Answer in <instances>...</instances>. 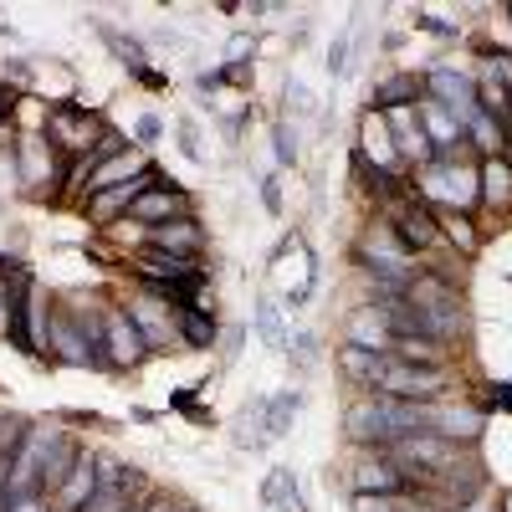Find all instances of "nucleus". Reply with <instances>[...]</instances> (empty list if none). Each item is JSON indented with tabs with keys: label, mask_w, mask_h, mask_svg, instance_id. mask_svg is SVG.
I'll return each mask as SVG.
<instances>
[{
	"label": "nucleus",
	"mask_w": 512,
	"mask_h": 512,
	"mask_svg": "<svg viewBox=\"0 0 512 512\" xmlns=\"http://www.w3.org/2000/svg\"><path fill=\"white\" fill-rule=\"evenodd\" d=\"M272 144H277V159H282V164H297V154H303V149H297V128H292L287 118L272 128Z\"/></svg>",
	"instance_id": "nucleus-34"
},
{
	"label": "nucleus",
	"mask_w": 512,
	"mask_h": 512,
	"mask_svg": "<svg viewBox=\"0 0 512 512\" xmlns=\"http://www.w3.org/2000/svg\"><path fill=\"white\" fill-rule=\"evenodd\" d=\"M384 359H390V354H374V349L344 344V349H338V374H344L354 390L374 395V384H379V374H384Z\"/></svg>",
	"instance_id": "nucleus-19"
},
{
	"label": "nucleus",
	"mask_w": 512,
	"mask_h": 512,
	"mask_svg": "<svg viewBox=\"0 0 512 512\" xmlns=\"http://www.w3.org/2000/svg\"><path fill=\"white\" fill-rule=\"evenodd\" d=\"M384 210V226H390V236L410 251V256H420V251H431L436 241H441V226H436V210L425 205L415 190L405 195V200H390V205H379Z\"/></svg>",
	"instance_id": "nucleus-5"
},
{
	"label": "nucleus",
	"mask_w": 512,
	"mask_h": 512,
	"mask_svg": "<svg viewBox=\"0 0 512 512\" xmlns=\"http://www.w3.org/2000/svg\"><path fill=\"white\" fill-rule=\"evenodd\" d=\"M231 441H236L241 451H262V446L272 441V431H267V395H251V400L236 410V420H231Z\"/></svg>",
	"instance_id": "nucleus-20"
},
{
	"label": "nucleus",
	"mask_w": 512,
	"mask_h": 512,
	"mask_svg": "<svg viewBox=\"0 0 512 512\" xmlns=\"http://www.w3.org/2000/svg\"><path fill=\"white\" fill-rule=\"evenodd\" d=\"M0 328H6V308H0Z\"/></svg>",
	"instance_id": "nucleus-44"
},
{
	"label": "nucleus",
	"mask_w": 512,
	"mask_h": 512,
	"mask_svg": "<svg viewBox=\"0 0 512 512\" xmlns=\"http://www.w3.org/2000/svg\"><path fill=\"white\" fill-rule=\"evenodd\" d=\"M446 236L472 256L477 251V226H472V216H461V210H446Z\"/></svg>",
	"instance_id": "nucleus-31"
},
{
	"label": "nucleus",
	"mask_w": 512,
	"mask_h": 512,
	"mask_svg": "<svg viewBox=\"0 0 512 512\" xmlns=\"http://www.w3.org/2000/svg\"><path fill=\"white\" fill-rule=\"evenodd\" d=\"M420 26L436 31V36H461V26H451V21H441V16H431V11H420Z\"/></svg>",
	"instance_id": "nucleus-41"
},
{
	"label": "nucleus",
	"mask_w": 512,
	"mask_h": 512,
	"mask_svg": "<svg viewBox=\"0 0 512 512\" xmlns=\"http://www.w3.org/2000/svg\"><path fill=\"white\" fill-rule=\"evenodd\" d=\"M297 410H303V390L267 395V431H272V441H282V436H287V425L297 420Z\"/></svg>",
	"instance_id": "nucleus-28"
},
{
	"label": "nucleus",
	"mask_w": 512,
	"mask_h": 512,
	"mask_svg": "<svg viewBox=\"0 0 512 512\" xmlns=\"http://www.w3.org/2000/svg\"><path fill=\"white\" fill-rule=\"evenodd\" d=\"M282 180L277 175H262V205H267V216H282Z\"/></svg>",
	"instance_id": "nucleus-40"
},
{
	"label": "nucleus",
	"mask_w": 512,
	"mask_h": 512,
	"mask_svg": "<svg viewBox=\"0 0 512 512\" xmlns=\"http://www.w3.org/2000/svg\"><path fill=\"white\" fill-rule=\"evenodd\" d=\"M6 72H11L16 82H36V62H26V57H16V62H6Z\"/></svg>",
	"instance_id": "nucleus-42"
},
{
	"label": "nucleus",
	"mask_w": 512,
	"mask_h": 512,
	"mask_svg": "<svg viewBox=\"0 0 512 512\" xmlns=\"http://www.w3.org/2000/svg\"><path fill=\"white\" fill-rule=\"evenodd\" d=\"M175 134H180V154L190 159V164H205V149H200V128H195V118L185 113V118H175Z\"/></svg>",
	"instance_id": "nucleus-32"
},
{
	"label": "nucleus",
	"mask_w": 512,
	"mask_h": 512,
	"mask_svg": "<svg viewBox=\"0 0 512 512\" xmlns=\"http://www.w3.org/2000/svg\"><path fill=\"white\" fill-rule=\"evenodd\" d=\"M251 328H256V338H262V344L272 349V354H287V328H282V313H277V303L272 297H262V303H256V313H251Z\"/></svg>",
	"instance_id": "nucleus-26"
},
{
	"label": "nucleus",
	"mask_w": 512,
	"mask_h": 512,
	"mask_svg": "<svg viewBox=\"0 0 512 512\" xmlns=\"http://www.w3.org/2000/svg\"><path fill=\"white\" fill-rule=\"evenodd\" d=\"M451 390V374L446 364H405V359H384V374L374 384V395H390V400H415V405H436Z\"/></svg>",
	"instance_id": "nucleus-3"
},
{
	"label": "nucleus",
	"mask_w": 512,
	"mask_h": 512,
	"mask_svg": "<svg viewBox=\"0 0 512 512\" xmlns=\"http://www.w3.org/2000/svg\"><path fill=\"white\" fill-rule=\"evenodd\" d=\"M262 502L272 512H303V497H297V477L287 472V466H277V472L262 482Z\"/></svg>",
	"instance_id": "nucleus-27"
},
{
	"label": "nucleus",
	"mask_w": 512,
	"mask_h": 512,
	"mask_svg": "<svg viewBox=\"0 0 512 512\" xmlns=\"http://www.w3.org/2000/svg\"><path fill=\"white\" fill-rule=\"evenodd\" d=\"M98 36H103L108 47L118 52V62H123L128 72H139V77L149 72V47H144V41H134V36H123V31H118V26H108V21H98Z\"/></svg>",
	"instance_id": "nucleus-25"
},
{
	"label": "nucleus",
	"mask_w": 512,
	"mask_h": 512,
	"mask_svg": "<svg viewBox=\"0 0 512 512\" xmlns=\"http://www.w3.org/2000/svg\"><path fill=\"white\" fill-rule=\"evenodd\" d=\"M180 216H190V195H185L180 185H164V190H144L123 221H139V226H164V221H180Z\"/></svg>",
	"instance_id": "nucleus-14"
},
{
	"label": "nucleus",
	"mask_w": 512,
	"mask_h": 512,
	"mask_svg": "<svg viewBox=\"0 0 512 512\" xmlns=\"http://www.w3.org/2000/svg\"><path fill=\"white\" fill-rule=\"evenodd\" d=\"M159 134H164V118H159V113H139V118H134V139H139V149L159 144Z\"/></svg>",
	"instance_id": "nucleus-35"
},
{
	"label": "nucleus",
	"mask_w": 512,
	"mask_h": 512,
	"mask_svg": "<svg viewBox=\"0 0 512 512\" xmlns=\"http://www.w3.org/2000/svg\"><path fill=\"white\" fill-rule=\"evenodd\" d=\"M144 246L149 251H169V256H195L205 251V226L195 216H180V221H164V226H144Z\"/></svg>",
	"instance_id": "nucleus-10"
},
{
	"label": "nucleus",
	"mask_w": 512,
	"mask_h": 512,
	"mask_svg": "<svg viewBox=\"0 0 512 512\" xmlns=\"http://www.w3.org/2000/svg\"><path fill=\"white\" fill-rule=\"evenodd\" d=\"M241 344H246V328L231 323V328L221 333V364H236V359H241Z\"/></svg>",
	"instance_id": "nucleus-38"
},
{
	"label": "nucleus",
	"mask_w": 512,
	"mask_h": 512,
	"mask_svg": "<svg viewBox=\"0 0 512 512\" xmlns=\"http://www.w3.org/2000/svg\"><path fill=\"white\" fill-rule=\"evenodd\" d=\"M93 492H98V461H93L88 451H82V456H77V466H72V477H67V482H62V492L52 497V507H57V512H82V502H88Z\"/></svg>",
	"instance_id": "nucleus-21"
},
{
	"label": "nucleus",
	"mask_w": 512,
	"mask_h": 512,
	"mask_svg": "<svg viewBox=\"0 0 512 512\" xmlns=\"http://www.w3.org/2000/svg\"><path fill=\"white\" fill-rule=\"evenodd\" d=\"M384 118H390V139H395L400 164L420 169V164L436 159V149H431V139H425V128H420V113H415V108H395V113H384Z\"/></svg>",
	"instance_id": "nucleus-11"
},
{
	"label": "nucleus",
	"mask_w": 512,
	"mask_h": 512,
	"mask_svg": "<svg viewBox=\"0 0 512 512\" xmlns=\"http://www.w3.org/2000/svg\"><path fill=\"white\" fill-rule=\"evenodd\" d=\"M103 113L88 108V103H57L47 113V144L62 154V159H88L93 144L103 139Z\"/></svg>",
	"instance_id": "nucleus-4"
},
{
	"label": "nucleus",
	"mask_w": 512,
	"mask_h": 512,
	"mask_svg": "<svg viewBox=\"0 0 512 512\" xmlns=\"http://www.w3.org/2000/svg\"><path fill=\"white\" fill-rule=\"evenodd\" d=\"M415 195L425 200V205H441V210H472V205H482V175H477V164L466 159V149H456V154H436L431 164H420L415 169Z\"/></svg>",
	"instance_id": "nucleus-2"
},
{
	"label": "nucleus",
	"mask_w": 512,
	"mask_h": 512,
	"mask_svg": "<svg viewBox=\"0 0 512 512\" xmlns=\"http://www.w3.org/2000/svg\"><path fill=\"white\" fill-rule=\"evenodd\" d=\"M477 175H482V205L492 210V216H507L512 210V159L492 154V159L477 164Z\"/></svg>",
	"instance_id": "nucleus-18"
},
{
	"label": "nucleus",
	"mask_w": 512,
	"mask_h": 512,
	"mask_svg": "<svg viewBox=\"0 0 512 512\" xmlns=\"http://www.w3.org/2000/svg\"><path fill=\"white\" fill-rule=\"evenodd\" d=\"M16 180L36 195H47L41 185H57V149L47 139H21L16 144Z\"/></svg>",
	"instance_id": "nucleus-13"
},
{
	"label": "nucleus",
	"mask_w": 512,
	"mask_h": 512,
	"mask_svg": "<svg viewBox=\"0 0 512 512\" xmlns=\"http://www.w3.org/2000/svg\"><path fill=\"white\" fill-rule=\"evenodd\" d=\"M425 431V405L415 400H390V395H364L349 405L344 415V436L359 446V451H384L400 436H415Z\"/></svg>",
	"instance_id": "nucleus-1"
},
{
	"label": "nucleus",
	"mask_w": 512,
	"mask_h": 512,
	"mask_svg": "<svg viewBox=\"0 0 512 512\" xmlns=\"http://www.w3.org/2000/svg\"><path fill=\"white\" fill-rule=\"evenodd\" d=\"M425 98L446 103L461 118V128H466V118L477 113V77L461 72V67H431V72H425Z\"/></svg>",
	"instance_id": "nucleus-8"
},
{
	"label": "nucleus",
	"mask_w": 512,
	"mask_h": 512,
	"mask_svg": "<svg viewBox=\"0 0 512 512\" xmlns=\"http://www.w3.org/2000/svg\"><path fill=\"white\" fill-rule=\"evenodd\" d=\"M425 98V72H390L384 82H374L369 108L374 113H395V108H415Z\"/></svg>",
	"instance_id": "nucleus-15"
},
{
	"label": "nucleus",
	"mask_w": 512,
	"mask_h": 512,
	"mask_svg": "<svg viewBox=\"0 0 512 512\" xmlns=\"http://www.w3.org/2000/svg\"><path fill=\"white\" fill-rule=\"evenodd\" d=\"M47 512H57V507H47Z\"/></svg>",
	"instance_id": "nucleus-45"
},
{
	"label": "nucleus",
	"mask_w": 512,
	"mask_h": 512,
	"mask_svg": "<svg viewBox=\"0 0 512 512\" xmlns=\"http://www.w3.org/2000/svg\"><path fill=\"white\" fill-rule=\"evenodd\" d=\"M415 113H420V128H425V139H431L436 154H456V149H466V128H461V118H456L446 103L420 98Z\"/></svg>",
	"instance_id": "nucleus-12"
},
{
	"label": "nucleus",
	"mask_w": 512,
	"mask_h": 512,
	"mask_svg": "<svg viewBox=\"0 0 512 512\" xmlns=\"http://www.w3.org/2000/svg\"><path fill=\"white\" fill-rule=\"evenodd\" d=\"M175 333L185 349H210L216 344V313L210 308H180L175 313Z\"/></svg>",
	"instance_id": "nucleus-23"
},
{
	"label": "nucleus",
	"mask_w": 512,
	"mask_h": 512,
	"mask_svg": "<svg viewBox=\"0 0 512 512\" xmlns=\"http://www.w3.org/2000/svg\"><path fill=\"white\" fill-rule=\"evenodd\" d=\"M359 154L374 159L379 169H395V175H400V154H395V139H390V118L374 113V108H364V118H359Z\"/></svg>",
	"instance_id": "nucleus-17"
},
{
	"label": "nucleus",
	"mask_w": 512,
	"mask_h": 512,
	"mask_svg": "<svg viewBox=\"0 0 512 512\" xmlns=\"http://www.w3.org/2000/svg\"><path fill=\"white\" fill-rule=\"evenodd\" d=\"M344 344H359V349H374V354H390V349H395V333L379 323L374 303H364V308H354V318H349V338H344Z\"/></svg>",
	"instance_id": "nucleus-22"
},
{
	"label": "nucleus",
	"mask_w": 512,
	"mask_h": 512,
	"mask_svg": "<svg viewBox=\"0 0 512 512\" xmlns=\"http://www.w3.org/2000/svg\"><path fill=\"white\" fill-rule=\"evenodd\" d=\"M287 359H292V369H297V374H313V364H318V333L297 328V333L287 338Z\"/></svg>",
	"instance_id": "nucleus-29"
},
{
	"label": "nucleus",
	"mask_w": 512,
	"mask_h": 512,
	"mask_svg": "<svg viewBox=\"0 0 512 512\" xmlns=\"http://www.w3.org/2000/svg\"><path fill=\"white\" fill-rule=\"evenodd\" d=\"M144 512H195V507H185L180 497H169V492H149L144 497Z\"/></svg>",
	"instance_id": "nucleus-39"
},
{
	"label": "nucleus",
	"mask_w": 512,
	"mask_h": 512,
	"mask_svg": "<svg viewBox=\"0 0 512 512\" xmlns=\"http://www.w3.org/2000/svg\"><path fill=\"white\" fill-rule=\"evenodd\" d=\"M349 482H354V492H369V497H405V502H415V482L400 472L390 456H379V451H369L354 466Z\"/></svg>",
	"instance_id": "nucleus-7"
},
{
	"label": "nucleus",
	"mask_w": 512,
	"mask_h": 512,
	"mask_svg": "<svg viewBox=\"0 0 512 512\" xmlns=\"http://www.w3.org/2000/svg\"><path fill=\"white\" fill-rule=\"evenodd\" d=\"M328 72H333L338 82H344V77L354 72V31H349V26L328 41Z\"/></svg>",
	"instance_id": "nucleus-30"
},
{
	"label": "nucleus",
	"mask_w": 512,
	"mask_h": 512,
	"mask_svg": "<svg viewBox=\"0 0 512 512\" xmlns=\"http://www.w3.org/2000/svg\"><path fill=\"white\" fill-rule=\"evenodd\" d=\"M354 512H405V497H369V492H354Z\"/></svg>",
	"instance_id": "nucleus-36"
},
{
	"label": "nucleus",
	"mask_w": 512,
	"mask_h": 512,
	"mask_svg": "<svg viewBox=\"0 0 512 512\" xmlns=\"http://www.w3.org/2000/svg\"><path fill=\"white\" fill-rule=\"evenodd\" d=\"M77 456H82V446H72L67 436L52 446V456H47V466H41V492L47 497H57L62 492V482L72 477V466H77Z\"/></svg>",
	"instance_id": "nucleus-24"
},
{
	"label": "nucleus",
	"mask_w": 512,
	"mask_h": 512,
	"mask_svg": "<svg viewBox=\"0 0 512 512\" xmlns=\"http://www.w3.org/2000/svg\"><path fill=\"white\" fill-rule=\"evenodd\" d=\"M251 52H256V36H246V31L231 36V41H226V67H251V62H246Z\"/></svg>",
	"instance_id": "nucleus-37"
},
{
	"label": "nucleus",
	"mask_w": 512,
	"mask_h": 512,
	"mask_svg": "<svg viewBox=\"0 0 512 512\" xmlns=\"http://www.w3.org/2000/svg\"><path fill=\"white\" fill-rule=\"evenodd\" d=\"M282 98H287V108L297 113V118H308L318 103H313V88H308V82L303 77H287V88H282Z\"/></svg>",
	"instance_id": "nucleus-33"
},
{
	"label": "nucleus",
	"mask_w": 512,
	"mask_h": 512,
	"mask_svg": "<svg viewBox=\"0 0 512 512\" xmlns=\"http://www.w3.org/2000/svg\"><path fill=\"white\" fill-rule=\"evenodd\" d=\"M0 118H11V108H6V93H0Z\"/></svg>",
	"instance_id": "nucleus-43"
},
{
	"label": "nucleus",
	"mask_w": 512,
	"mask_h": 512,
	"mask_svg": "<svg viewBox=\"0 0 512 512\" xmlns=\"http://www.w3.org/2000/svg\"><path fill=\"white\" fill-rule=\"evenodd\" d=\"M103 349H108V364H113V369H134V364H144V359H149V338H144V328L134 323V313H128L123 303H118V308H108V323H103Z\"/></svg>",
	"instance_id": "nucleus-6"
},
{
	"label": "nucleus",
	"mask_w": 512,
	"mask_h": 512,
	"mask_svg": "<svg viewBox=\"0 0 512 512\" xmlns=\"http://www.w3.org/2000/svg\"><path fill=\"white\" fill-rule=\"evenodd\" d=\"M482 425H487V415L482 410H472V405H425V431L431 436H446V441H456V446H472L477 436H482Z\"/></svg>",
	"instance_id": "nucleus-9"
},
{
	"label": "nucleus",
	"mask_w": 512,
	"mask_h": 512,
	"mask_svg": "<svg viewBox=\"0 0 512 512\" xmlns=\"http://www.w3.org/2000/svg\"><path fill=\"white\" fill-rule=\"evenodd\" d=\"M47 344H52V354H57L62 364H77V369H103V359L93 354V344L77 333V323H72L67 313H57V318H52V328H47Z\"/></svg>",
	"instance_id": "nucleus-16"
}]
</instances>
